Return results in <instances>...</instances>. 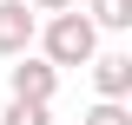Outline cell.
<instances>
[{
	"label": "cell",
	"instance_id": "1",
	"mask_svg": "<svg viewBox=\"0 0 132 125\" xmlns=\"http://www.w3.org/2000/svg\"><path fill=\"white\" fill-rule=\"evenodd\" d=\"M33 40L46 46L40 59H53V66H86V59L99 53V26H93L86 13H73V7H66V13H53L46 33H33Z\"/></svg>",
	"mask_w": 132,
	"mask_h": 125
},
{
	"label": "cell",
	"instance_id": "2",
	"mask_svg": "<svg viewBox=\"0 0 132 125\" xmlns=\"http://www.w3.org/2000/svg\"><path fill=\"white\" fill-rule=\"evenodd\" d=\"M7 86H13V99H40V105H46V99L60 92V66L53 59H33V53H13Z\"/></svg>",
	"mask_w": 132,
	"mask_h": 125
},
{
	"label": "cell",
	"instance_id": "3",
	"mask_svg": "<svg viewBox=\"0 0 132 125\" xmlns=\"http://www.w3.org/2000/svg\"><path fill=\"white\" fill-rule=\"evenodd\" d=\"M33 33H40V20H33L27 0H0V53H7V59L33 46Z\"/></svg>",
	"mask_w": 132,
	"mask_h": 125
},
{
	"label": "cell",
	"instance_id": "4",
	"mask_svg": "<svg viewBox=\"0 0 132 125\" xmlns=\"http://www.w3.org/2000/svg\"><path fill=\"white\" fill-rule=\"evenodd\" d=\"M93 86H99V99H126L132 92V53H93Z\"/></svg>",
	"mask_w": 132,
	"mask_h": 125
},
{
	"label": "cell",
	"instance_id": "5",
	"mask_svg": "<svg viewBox=\"0 0 132 125\" xmlns=\"http://www.w3.org/2000/svg\"><path fill=\"white\" fill-rule=\"evenodd\" d=\"M93 26L126 33V26H132V0H93Z\"/></svg>",
	"mask_w": 132,
	"mask_h": 125
},
{
	"label": "cell",
	"instance_id": "6",
	"mask_svg": "<svg viewBox=\"0 0 132 125\" xmlns=\"http://www.w3.org/2000/svg\"><path fill=\"white\" fill-rule=\"evenodd\" d=\"M0 125H46V105L40 99H13V105L0 112Z\"/></svg>",
	"mask_w": 132,
	"mask_h": 125
},
{
	"label": "cell",
	"instance_id": "7",
	"mask_svg": "<svg viewBox=\"0 0 132 125\" xmlns=\"http://www.w3.org/2000/svg\"><path fill=\"white\" fill-rule=\"evenodd\" d=\"M79 125H132V112H126V99H99Z\"/></svg>",
	"mask_w": 132,
	"mask_h": 125
},
{
	"label": "cell",
	"instance_id": "8",
	"mask_svg": "<svg viewBox=\"0 0 132 125\" xmlns=\"http://www.w3.org/2000/svg\"><path fill=\"white\" fill-rule=\"evenodd\" d=\"M33 13H66V7H79V0H27Z\"/></svg>",
	"mask_w": 132,
	"mask_h": 125
}]
</instances>
